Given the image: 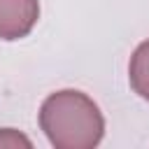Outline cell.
Here are the masks:
<instances>
[{
  "label": "cell",
  "mask_w": 149,
  "mask_h": 149,
  "mask_svg": "<svg viewBox=\"0 0 149 149\" xmlns=\"http://www.w3.org/2000/svg\"><path fill=\"white\" fill-rule=\"evenodd\" d=\"M40 128L56 149H93L105 135V116L86 93L63 88L40 105Z\"/></svg>",
  "instance_id": "6da1fadb"
},
{
  "label": "cell",
  "mask_w": 149,
  "mask_h": 149,
  "mask_svg": "<svg viewBox=\"0 0 149 149\" xmlns=\"http://www.w3.org/2000/svg\"><path fill=\"white\" fill-rule=\"evenodd\" d=\"M40 19V0H0V40L26 37Z\"/></svg>",
  "instance_id": "7a4b0ae2"
},
{
  "label": "cell",
  "mask_w": 149,
  "mask_h": 149,
  "mask_svg": "<svg viewBox=\"0 0 149 149\" xmlns=\"http://www.w3.org/2000/svg\"><path fill=\"white\" fill-rule=\"evenodd\" d=\"M128 81H130V88L149 102V40L135 47L128 63Z\"/></svg>",
  "instance_id": "3957f363"
},
{
  "label": "cell",
  "mask_w": 149,
  "mask_h": 149,
  "mask_svg": "<svg viewBox=\"0 0 149 149\" xmlns=\"http://www.w3.org/2000/svg\"><path fill=\"white\" fill-rule=\"evenodd\" d=\"M0 147H26V149H30L33 142L14 128H0Z\"/></svg>",
  "instance_id": "277c9868"
}]
</instances>
